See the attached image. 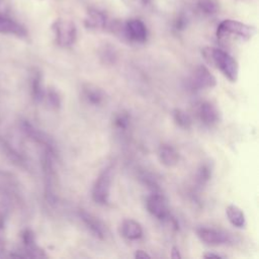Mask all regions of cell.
I'll use <instances>...</instances> for the list:
<instances>
[{
	"instance_id": "6da1fadb",
	"label": "cell",
	"mask_w": 259,
	"mask_h": 259,
	"mask_svg": "<svg viewBox=\"0 0 259 259\" xmlns=\"http://www.w3.org/2000/svg\"><path fill=\"white\" fill-rule=\"evenodd\" d=\"M202 55L209 64L219 69L231 82L237 81L239 72L238 63L230 54L218 48H204Z\"/></svg>"
},
{
	"instance_id": "7a4b0ae2",
	"label": "cell",
	"mask_w": 259,
	"mask_h": 259,
	"mask_svg": "<svg viewBox=\"0 0 259 259\" xmlns=\"http://www.w3.org/2000/svg\"><path fill=\"white\" fill-rule=\"evenodd\" d=\"M256 33V27L243 23L238 20L225 19L217 28V37L220 40L229 37H238L244 40H248Z\"/></svg>"
},
{
	"instance_id": "3957f363",
	"label": "cell",
	"mask_w": 259,
	"mask_h": 259,
	"mask_svg": "<svg viewBox=\"0 0 259 259\" xmlns=\"http://www.w3.org/2000/svg\"><path fill=\"white\" fill-rule=\"evenodd\" d=\"M113 179V168L106 167L96 178L92 187V199L94 202L104 205L109 202L111 183Z\"/></svg>"
},
{
	"instance_id": "277c9868",
	"label": "cell",
	"mask_w": 259,
	"mask_h": 259,
	"mask_svg": "<svg viewBox=\"0 0 259 259\" xmlns=\"http://www.w3.org/2000/svg\"><path fill=\"white\" fill-rule=\"evenodd\" d=\"M55 40L59 47L69 48L77 39V28L72 20L58 18L52 24Z\"/></svg>"
},
{
	"instance_id": "5b68a950",
	"label": "cell",
	"mask_w": 259,
	"mask_h": 259,
	"mask_svg": "<svg viewBox=\"0 0 259 259\" xmlns=\"http://www.w3.org/2000/svg\"><path fill=\"white\" fill-rule=\"evenodd\" d=\"M116 30L120 31L122 35L132 42L143 44L147 40L148 31L145 23L138 18L126 20L123 24H118Z\"/></svg>"
},
{
	"instance_id": "8992f818",
	"label": "cell",
	"mask_w": 259,
	"mask_h": 259,
	"mask_svg": "<svg viewBox=\"0 0 259 259\" xmlns=\"http://www.w3.org/2000/svg\"><path fill=\"white\" fill-rule=\"evenodd\" d=\"M217 85L215 77L209 72V70L200 65L196 67L189 78L187 79V86L192 91H197L205 88H212Z\"/></svg>"
},
{
	"instance_id": "52a82bcc",
	"label": "cell",
	"mask_w": 259,
	"mask_h": 259,
	"mask_svg": "<svg viewBox=\"0 0 259 259\" xmlns=\"http://www.w3.org/2000/svg\"><path fill=\"white\" fill-rule=\"evenodd\" d=\"M196 234L202 242L212 246L229 244L232 242V238L228 233L212 228H198Z\"/></svg>"
},
{
	"instance_id": "ba28073f",
	"label": "cell",
	"mask_w": 259,
	"mask_h": 259,
	"mask_svg": "<svg viewBox=\"0 0 259 259\" xmlns=\"http://www.w3.org/2000/svg\"><path fill=\"white\" fill-rule=\"evenodd\" d=\"M148 211L159 220H165L169 218L168 203L165 197L158 193L151 194L146 201Z\"/></svg>"
},
{
	"instance_id": "9c48e42d",
	"label": "cell",
	"mask_w": 259,
	"mask_h": 259,
	"mask_svg": "<svg viewBox=\"0 0 259 259\" xmlns=\"http://www.w3.org/2000/svg\"><path fill=\"white\" fill-rule=\"evenodd\" d=\"M197 116L204 125L211 126L219 121L220 112L214 104L209 101H204L201 102L197 108Z\"/></svg>"
},
{
	"instance_id": "30bf717a",
	"label": "cell",
	"mask_w": 259,
	"mask_h": 259,
	"mask_svg": "<svg viewBox=\"0 0 259 259\" xmlns=\"http://www.w3.org/2000/svg\"><path fill=\"white\" fill-rule=\"evenodd\" d=\"M0 33L14 35L17 37H25L27 35V30L22 24L11 17L0 14Z\"/></svg>"
},
{
	"instance_id": "8fae6325",
	"label": "cell",
	"mask_w": 259,
	"mask_h": 259,
	"mask_svg": "<svg viewBox=\"0 0 259 259\" xmlns=\"http://www.w3.org/2000/svg\"><path fill=\"white\" fill-rule=\"evenodd\" d=\"M107 16L106 14L96 8L88 9L84 18V26L91 30H101L106 27Z\"/></svg>"
},
{
	"instance_id": "7c38bea8",
	"label": "cell",
	"mask_w": 259,
	"mask_h": 259,
	"mask_svg": "<svg viewBox=\"0 0 259 259\" xmlns=\"http://www.w3.org/2000/svg\"><path fill=\"white\" fill-rule=\"evenodd\" d=\"M21 130L22 132L32 141H34L35 143L42 145L45 147L46 150L52 151L54 152V147L52 145L51 140L40 131H38L37 128H35L31 123H29L27 120H23L20 123ZM55 153V152H54Z\"/></svg>"
},
{
	"instance_id": "4fadbf2b",
	"label": "cell",
	"mask_w": 259,
	"mask_h": 259,
	"mask_svg": "<svg viewBox=\"0 0 259 259\" xmlns=\"http://www.w3.org/2000/svg\"><path fill=\"white\" fill-rule=\"evenodd\" d=\"M79 217L86 228L98 239H104L105 237V227L101 221H99L95 215L87 212L84 209L79 211Z\"/></svg>"
},
{
	"instance_id": "5bb4252c",
	"label": "cell",
	"mask_w": 259,
	"mask_h": 259,
	"mask_svg": "<svg viewBox=\"0 0 259 259\" xmlns=\"http://www.w3.org/2000/svg\"><path fill=\"white\" fill-rule=\"evenodd\" d=\"M82 97L91 105H99L105 99L104 91L96 85L87 83L82 86Z\"/></svg>"
},
{
	"instance_id": "9a60e30c",
	"label": "cell",
	"mask_w": 259,
	"mask_h": 259,
	"mask_svg": "<svg viewBox=\"0 0 259 259\" xmlns=\"http://www.w3.org/2000/svg\"><path fill=\"white\" fill-rule=\"evenodd\" d=\"M158 156L160 162L166 167H174L179 161L178 152L170 145L163 144L159 147Z\"/></svg>"
},
{
	"instance_id": "2e32d148",
	"label": "cell",
	"mask_w": 259,
	"mask_h": 259,
	"mask_svg": "<svg viewBox=\"0 0 259 259\" xmlns=\"http://www.w3.org/2000/svg\"><path fill=\"white\" fill-rule=\"evenodd\" d=\"M120 233L127 240H138L143 236V228L137 221L127 219L121 223Z\"/></svg>"
},
{
	"instance_id": "e0dca14e",
	"label": "cell",
	"mask_w": 259,
	"mask_h": 259,
	"mask_svg": "<svg viewBox=\"0 0 259 259\" xmlns=\"http://www.w3.org/2000/svg\"><path fill=\"white\" fill-rule=\"evenodd\" d=\"M31 96L35 102H40L45 98V89L42 84V75L38 70H34L31 76Z\"/></svg>"
},
{
	"instance_id": "ac0fdd59",
	"label": "cell",
	"mask_w": 259,
	"mask_h": 259,
	"mask_svg": "<svg viewBox=\"0 0 259 259\" xmlns=\"http://www.w3.org/2000/svg\"><path fill=\"white\" fill-rule=\"evenodd\" d=\"M226 214L229 222L236 228H244L246 219L243 210L234 204H230L226 208Z\"/></svg>"
},
{
	"instance_id": "d6986e66",
	"label": "cell",
	"mask_w": 259,
	"mask_h": 259,
	"mask_svg": "<svg viewBox=\"0 0 259 259\" xmlns=\"http://www.w3.org/2000/svg\"><path fill=\"white\" fill-rule=\"evenodd\" d=\"M0 151L13 163L18 164V165H22L23 159L21 157V155L9 144L7 143L5 140L0 139Z\"/></svg>"
},
{
	"instance_id": "ffe728a7",
	"label": "cell",
	"mask_w": 259,
	"mask_h": 259,
	"mask_svg": "<svg viewBox=\"0 0 259 259\" xmlns=\"http://www.w3.org/2000/svg\"><path fill=\"white\" fill-rule=\"evenodd\" d=\"M197 9L204 15H212L217 13L219 3L217 0H198Z\"/></svg>"
},
{
	"instance_id": "44dd1931",
	"label": "cell",
	"mask_w": 259,
	"mask_h": 259,
	"mask_svg": "<svg viewBox=\"0 0 259 259\" xmlns=\"http://www.w3.org/2000/svg\"><path fill=\"white\" fill-rule=\"evenodd\" d=\"M173 118L176 124L182 128H189L191 125L190 116L181 109H175L173 111Z\"/></svg>"
},
{
	"instance_id": "7402d4cb",
	"label": "cell",
	"mask_w": 259,
	"mask_h": 259,
	"mask_svg": "<svg viewBox=\"0 0 259 259\" xmlns=\"http://www.w3.org/2000/svg\"><path fill=\"white\" fill-rule=\"evenodd\" d=\"M211 176V167L209 166V164L204 163L202 164L196 173V183L201 186L204 185L210 178Z\"/></svg>"
},
{
	"instance_id": "603a6c76",
	"label": "cell",
	"mask_w": 259,
	"mask_h": 259,
	"mask_svg": "<svg viewBox=\"0 0 259 259\" xmlns=\"http://www.w3.org/2000/svg\"><path fill=\"white\" fill-rule=\"evenodd\" d=\"M45 96H47L48 103L50 104L51 107L57 109L61 106V97H60L58 91H56L54 88H50L45 93Z\"/></svg>"
},
{
	"instance_id": "cb8c5ba5",
	"label": "cell",
	"mask_w": 259,
	"mask_h": 259,
	"mask_svg": "<svg viewBox=\"0 0 259 259\" xmlns=\"http://www.w3.org/2000/svg\"><path fill=\"white\" fill-rule=\"evenodd\" d=\"M114 125L119 130H125L130 124V116L125 112L117 113L113 119Z\"/></svg>"
},
{
	"instance_id": "d4e9b609",
	"label": "cell",
	"mask_w": 259,
	"mask_h": 259,
	"mask_svg": "<svg viewBox=\"0 0 259 259\" xmlns=\"http://www.w3.org/2000/svg\"><path fill=\"white\" fill-rule=\"evenodd\" d=\"M123 2V4L132 9H136V10H140L145 8L151 0H121Z\"/></svg>"
},
{
	"instance_id": "484cf974",
	"label": "cell",
	"mask_w": 259,
	"mask_h": 259,
	"mask_svg": "<svg viewBox=\"0 0 259 259\" xmlns=\"http://www.w3.org/2000/svg\"><path fill=\"white\" fill-rule=\"evenodd\" d=\"M5 218L3 215H0V255L5 250V244H4V226H5Z\"/></svg>"
},
{
	"instance_id": "4316f807",
	"label": "cell",
	"mask_w": 259,
	"mask_h": 259,
	"mask_svg": "<svg viewBox=\"0 0 259 259\" xmlns=\"http://www.w3.org/2000/svg\"><path fill=\"white\" fill-rule=\"evenodd\" d=\"M185 25H186V19H185V17H184L183 15L178 16V18H177L176 21H175V28L178 29V30H180V29H183V28L185 27Z\"/></svg>"
},
{
	"instance_id": "83f0119b",
	"label": "cell",
	"mask_w": 259,
	"mask_h": 259,
	"mask_svg": "<svg viewBox=\"0 0 259 259\" xmlns=\"http://www.w3.org/2000/svg\"><path fill=\"white\" fill-rule=\"evenodd\" d=\"M135 257L138 258V259H145V258H150L151 256L143 250H137L136 254H135Z\"/></svg>"
},
{
	"instance_id": "f1b7e54d",
	"label": "cell",
	"mask_w": 259,
	"mask_h": 259,
	"mask_svg": "<svg viewBox=\"0 0 259 259\" xmlns=\"http://www.w3.org/2000/svg\"><path fill=\"white\" fill-rule=\"evenodd\" d=\"M171 257L173 259H180L181 258V255L179 253V250L177 247H172V251H171Z\"/></svg>"
},
{
	"instance_id": "f546056e",
	"label": "cell",
	"mask_w": 259,
	"mask_h": 259,
	"mask_svg": "<svg viewBox=\"0 0 259 259\" xmlns=\"http://www.w3.org/2000/svg\"><path fill=\"white\" fill-rule=\"evenodd\" d=\"M203 257L204 258H217V259H220V258H223L221 255H219V254H213V253H206V254H204L203 255Z\"/></svg>"
},
{
	"instance_id": "4dcf8cb0",
	"label": "cell",
	"mask_w": 259,
	"mask_h": 259,
	"mask_svg": "<svg viewBox=\"0 0 259 259\" xmlns=\"http://www.w3.org/2000/svg\"><path fill=\"white\" fill-rule=\"evenodd\" d=\"M39 1H44V0H39Z\"/></svg>"
}]
</instances>
